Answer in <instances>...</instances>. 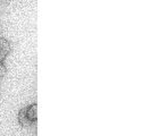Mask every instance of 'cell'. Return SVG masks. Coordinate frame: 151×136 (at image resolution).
Instances as JSON below:
<instances>
[{
	"mask_svg": "<svg viewBox=\"0 0 151 136\" xmlns=\"http://www.w3.org/2000/svg\"><path fill=\"white\" fill-rule=\"evenodd\" d=\"M5 74H6V68L2 65V62H0V77H2Z\"/></svg>",
	"mask_w": 151,
	"mask_h": 136,
	"instance_id": "cell-4",
	"label": "cell"
},
{
	"mask_svg": "<svg viewBox=\"0 0 151 136\" xmlns=\"http://www.w3.org/2000/svg\"><path fill=\"white\" fill-rule=\"evenodd\" d=\"M10 50V44L6 39L0 38V62L6 58V56L8 54Z\"/></svg>",
	"mask_w": 151,
	"mask_h": 136,
	"instance_id": "cell-1",
	"label": "cell"
},
{
	"mask_svg": "<svg viewBox=\"0 0 151 136\" xmlns=\"http://www.w3.org/2000/svg\"><path fill=\"white\" fill-rule=\"evenodd\" d=\"M26 116L29 118V120L33 121L37 119L38 117V106L37 105H33V106L29 107L26 109Z\"/></svg>",
	"mask_w": 151,
	"mask_h": 136,
	"instance_id": "cell-2",
	"label": "cell"
},
{
	"mask_svg": "<svg viewBox=\"0 0 151 136\" xmlns=\"http://www.w3.org/2000/svg\"><path fill=\"white\" fill-rule=\"evenodd\" d=\"M18 120L22 124L23 126H30L32 121L29 120L27 116H26V109H22L18 113Z\"/></svg>",
	"mask_w": 151,
	"mask_h": 136,
	"instance_id": "cell-3",
	"label": "cell"
}]
</instances>
